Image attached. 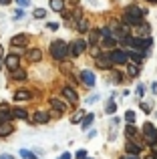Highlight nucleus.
<instances>
[{
  "label": "nucleus",
  "mask_w": 157,
  "mask_h": 159,
  "mask_svg": "<svg viewBox=\"0 0 157 159\" xmlns=\"http://www.w3.org/2000/svg\"><path fill=\"white\" fill-rule=\"evenodd\" d=\"M141 18H143V10H141V8H137V6L125 8L123 22H127V24H137V22H141Z\"/></svg>",
  "instance_id": "obj_1"
},
{
  "label": "nucleus",
  "mask_w": 157,
  "mask_h": 159,
  "mask_svg": "<svg viewBox=\"0 0 157 159\" xmlns=\"http://www.w3.org/2000/svg\"><path fill=\"white\" fill-rule=\"evenodd\" d=\"M51 54L56 58V61H65V57L69 54L67 43H63V40H55V43L51 44Z\"/></svg>",
  "instance_id": "obj_2"
},
{
  "label": "nucleus",
  "mask_w": 157,
  "mask_h": 159,
  "mask_svg": "<svg viewBox=\"0 0 157 159\" xmlns=\"http://www.w3.org/2000/svg\"><path fill=\"white\" fill-rule=\"evenodd\" d=\"M143 135H145V141L151 145V143L157 139V129H155L151 123H145V125H143Z\"/></svg>",
  "instance_id": "obj_3"
},
{
  "label": "nucleus",
  "mask_w": 157,
  "mask_h": 159,
  "mask_svg": "<svg viewBox=\"0 0 157 159\" xmlns=\"http://www.w3.org/2000/svg\"><path fill=\"white\" fill-rule=\"evenodd\" d=\"M109 58H111V62H115V65H127V52H123V51H113L109 54Z\"/></svg>",
  "instance_id": "obj_4"
},
{
  "label": "nucleus",
  "mask_w": 157,
  "mask_h": 159,
  "mask_svg": "<svg viewBox=\"0 0 157 159\" xmlns=\"http://www.w3.org/2000/svg\"><path fill=\"white\" fill-rule=\"evenodd\" d=\"M85 48H87V43H85V40H75V43L69 47V52H71L73 57H78V54L85 51Z\"/></svg>",
  "instance_id": "obj_5"
},
{
  "label": "nucleus",
  "mask_w": 157,
  "mask_h": 159,
  "mask_svg": "<svg viewBox=\"0 0 157 159\" xmlns=\"http://www.w3.org/2000/svg\"><path fill=\"white\" fill-rule=\"evenodd\" d=\"M2 62H4V65H6L10 70H16V69H18V62H20V58H18V54H8V57L4 58Z\"/></svg>",
  "instance_id": "obj_6"
},
{
  "label": "nucleus",
  "mask_w": 157,
  "mask_h": 159,
  "mask_svg": "<svg viewBox=\"0 0 157 159\" xmlns=\"http://www.w3.org/2000/svg\"><path fill=\"white\" fill-rule=\"evenodd\" d=\"M97 66H99V69H111L113 62H111L109 54H99V57H97Z\"/></svg>",
  "instance_id": "obj_7"
},
{
  "label": "nucleus",
  "mask_w": 157,
  "mask_h": 159,
  "mask_svg": "<svg viewBox=\"0 0 157 159\" xmlns=\"http://www.w3.org/2000/svg\"><path fill=\"white\" fill-rule=\"evenodd\" d=\"M10 44L12 47H26L28 44V36L26 34H16V36H12Z\"/></svg>",
  "instance_id": "obj_8"
},
{
  "label": "nucleus",
  "mask_w": 157,
  "mask_h": 159,
  "mask_svg": "<svg viewBox=\"0 0 157 159\" xmlns=\"http://www.w3.org/2000/svg\"><path fill=\"white\" fill-rule=\"evenodd\" d=\"M81 79H83V83H85L87 87H95V75L91 73V70H83Z\"/></svg>",
  "instance_id": "obj_9"
},
{
  "label": "nucleus",
  "mask_w": 157,
  "mask_h": 159,
  "mask_svg": "<svg viewBox=\"0 0 157 159\" xmlns=\"http://www.w3.org/2000/svg\"><path fill=\"white\" fill-rule=\"evenodd\" d=\"M12 121V111L8 107H0V123H10Z\"/></svg>",
  "instance_id": "obj_10"
},
{
  "label": "nucleus",
  "mask_w": 157,
  "mask_h": 159,
  "mask_svg": "<svg viewBox=\"0 0 157 159\" xmlns=\"http://www.w3.org/2000/svg\"><path fill=\"white\" fill-rule=\"evenodd\" d=\"M63 95H65V97H67L71 103H77V101H78L77 91H75V89H71V87H65V89H63Z\"/></svg>",
  "instance_id": "obj_11"
},
{
  "label": "nucleus",
  "mask_w": 157,
  "mask_h": 159,
  "mask_svg": "<svg viewBox=\"0 0 157 159\" xmlns=\"http://www.w3.org/2000/svg\"><path fill=\"white\" fill-rule=\"evenodd\" d=\"M48 119H51V117H48L47 111H36L34 117H32V121H34V123H47Z\"/></svg>",
  "instance_id": "obj_12"
},
{
  "label": "nucleus",
  "mask_w": 157,
  "mask_h": 159,
  "mask_svg": "<svg viewBox=\"0 0 157 159\" xmlns=\"http://www.w3.org/2000/svg\"><path fill=\"white\" fill-rule=\"evenodd\" d=\"M125 149H127V153H131L133 157H137L139 153H141V145H135L133 141H129V143L125 145Z\"/></svg>",
  "instance_id": "obj_13"
},
{
  "label": "nucleus",
  "mask_w": 157,
  "mask_h": 159,
  "mask_svg": "<svg viewBox=\"0 0 157 159\" xmlns=\"http://www.w3.org/2000/svg\"><path fill=\"white\" fill-rule=\"evenodd\" d=\"M26 57H28V61H32V62H38L40 58H43V52H40L38 48H30V51L26 52Z\"/></svg>",
  "instance_id": "obj_14"
},
{
  "label": "nucleus",
  "mask_w": 157,
  "mask_h": 159,
  "mask_svg": "<svg viewBox=\"0 0 157 159\" xmlns=\"http://www.w3.org/2000/svg\"><path fill=\"white\" fill-rule=\"evenodd\" d=\"M12 131H14V127L10 123H0V137H8Z\"/></svg>",
  "instance_id": "obj_15"
},
{
  "label": "nucleus",
  "mask_w": 157,
  "mask_h": 159,
  "mask_svg": "<svg viewBox=\"0 0 157 159\" xmlns=\"http://www.w3.org/2000/svg\"><path fill=\"white\" fill-rule=\"evenodd\" d=\"M51 107H52V109H56L59 113L67 111V105H65L63 101H59V99H51Z\"/></svg>",
  "instance_id": "obj_16"
},
{
  "label": "nucleus",
  "mask_w": 157,
  "mask_h": 159,
  "mask_svg": "<svg viewBox=\"0 0 157 159\" xmlns=\"http://www.w3.org/2000/svg\"><path fill=\"white\" fill-rule=\"evenodd\" d=\"M32 95L28 93V91H16L14 93V101H28Z\"/></svg>",
  "instance_id": "obj_17"
},
{
  "label": "nucleus",
  "mask_w": 157,
  "mask_h": 159,
  "mask_svg": "<svg viewBox=\"0 0 157 159\" xmlns=\"http://www.w3.org/2000/svg\"><path fill=\"white\" fill-rule=\"evenodd\" d=\"M99 30H89V47H97V40H99Z\"/></svg>",
  "instance_id": "obj_18"
},
{
  "label": "nucleus",
  "mask_w": 157,
  "mask_h": 159,
  "mask_svg": "<svg viewBox=\"0 0 157 159\" xmlns=\"http://www.w3.org/2000/svg\"><path fill=\"white\" fill-rule=\"evenodd\" d=\"M125 135H127V139H129V141H133L135 137H137V129H135L133 125H127V127H125Z\"/></svg>",
  "instance_id": "obj_19"
},
{
  "label": "nucleus",
  "mask_w": 157,
  "mask_h": 159,
  "mask_svg": "<svg viewBox=\"0 0 157 159\" xmlns=\"http://www.w3.org/2000/svg\"><path fill=\"white\" fill-rule=\"evenodd\" d=\"M51 8L56 12H61L65 8V0H51Z\"/></svg>",
  "instance_id": "obj_20"
},
{
  "label": "nucleus",
  "mask_w": 157,
  "mask_h": 159,
  "mask_svg": "<svg viewBox=\"0 0 157 159\" xmlns=\"http://www.w3.org/2000/svg\"><path fill=\"white\" fill-rule=\"evenodd\" d=\"M12 79H16V81H24V79H26V73H24L22 69H16V70H12Z\"/></svg>",
  "instance_id": "obj_21"
},
{
  "label": "nucleus",
  "mask_w": 157,
  "mask_h": 159,
  "mask_svg": "<svg viewBox=\"0 0 157 159\" xmlns=\"http://www.w3.org/2000/svg\"><path fill=\"white\" fill-rule=\"evenodd\" d=\"M12 117H18V119H28L26 111L24 109H12Z\"/></svg>",
  "instance_id": "obj_22"
},
{
  "label": "nucleus",
  "mask_w": 157,
  "mask_h": 159,
  "mask_svg": "<svg viewBox=\"0 0 157 159\" xmlns=\"http://www.w3.org/2000/svg\"><path fill=\"white\" fill-rule=\"evenodd\" d=\"M77 26H78V30H81V32H89V20H87V18H81Z\"/></svg>",
  "instance_id": "obj_23"
},
{
  "label": "nucleus",
  "mask_w": 157,
  "mask_h": 159,
  "mask_svg": "<svg viewBox=\"0 0 157 159\" xmlns=\"http://www.w3.org/2000/svg\"><path fill=\"white\" fill-rule=\"evenodd\" d=\"M127 58H131L133 62H141L143 54H141V52H129V54H127Z\"/></svg>",
  "instance_id": "obj_24"
},
{
  "label": "nucleus",
  "mask_w": 157,
  "mask_h": 159,
  "mask_svg": "<svg viewBox=\"0 0 157 159\" xmlns=\"http://www.w3.org/2000/svg\"><path fill=\"white\" fill-rule=\"evenodd\" d=\"M111 47H115V39H113V36L103 39V48H111Z\"/></svg>",
  "instance_id": "obj_25"
},
{
  "label": "nucleus",
  "mask_w": 157,
  "mask_h": 159,
  "mask_svg": "<svg viewBox=\"0 0 157 159\" xmlns=\"http://www.w3.org/2000/svg\"><path fill=\"white\" fill-rule=\"evenodd\" d=\"M139 75V66L137 65H129V77H137Z\"/></svg>",
  "instance_id": "obj_26"
},
{
  "label": "nucleus",
  "mask_w": 157,
  "mask_h": 159,
  "mask_svg": "<svg viewBox=\"0 0 157 159\" xmlns=\"http://www.w3.org/2000/svg\"><path fill=\"white\" fill-rule=\"evenodd\" d=\"M125 121H127L129 125H133V121H135V113H133V111H127V113H125Z\"/></svg>",
  "instance_id": "obj_27"
},
{
  "label": "nucleus",
  "mask_w": 157,
  "mask_h": 159,
  "mask_svg": "<svg viewBox=\"0 0 157 159\" xmlns=\"http://www.w3.org/2000/svg\"><path fill=\"white\" fill-rule=\"evenodd\" d=\"M20 157H24V159H36V155H34V153L26 151V149H22V151H20Z\"/></svg>",
  "instance_id": "obj_28"
},
{
  "label": "nucleus",
  "mask_w": 157,
  "mask_h": 159,
  "mask_svg": "<svg viewBox=\"0 0 157 159\" xmlns=\"http://www.w3.org/2000/svg\"><path fill=\"white\" fill-rule=\"evenodd\" d=\"M44 16H47V10H44V8H36L34 10V18H44Z\"/></svg>",
  "instance_id": "obj_29"
},
{
  "label": "nucleus",
  "mask_w": 157,
  "mask_h": 159,
  "mask_svg": "<svg viewBox=\"0 0 157 159\" xmlns=\"http://www.w3.org/2000/svg\"><path fill=\"white\" fill-rule=\"evenodd\" d=\"M93 119H95V117H93V115H87V117H85V119H83V129H87V127H89V125H91V123H93Z\"/></svg>",
  "instance_id": "obj_30"
},
{
  "label": "nucleus",
  "mask_w": 157,
  "mask_h": 159,
  "mask_svg": "<svg viewBox=\"0 0 157 159\" xmlns=\"http://www.w3.org/2000/svg\"><path fill=\"white\" fill-rule=\"evenodd\" d=\"M115 111H117V107H115V103H113V101H111V103H109V105H107V111H105V113H109V115H113V113H115Z\"/></svg>",
  "instance_id": "obj_31"
},
{
  "label": "nucleus",
  "mask_w": 157,
  "mask_h": 159,
  "mask_svg": "<svg viewBox=\"0 0 157 159\" xmlns=\"http://www.w3.org/2000/svg\"><path fill=\"white\" fill-rule=\"evenodd\" d=\"M83 119V111H77L75 115H73V123H77V121H81Z\"/></svg>",
  "instance_id": "obj_32"
},
{
  "label": "nucleus",
  "mask_w": 157,
  "mask_h": 159,
  "mask_svg": "<svg viewBox=\"0 0 157 159\" xmlns=\"http://www.w3.org/2000/svg\"><path fill=\"white\" fill-rule=\"evenodd\" d=\"M143 93H145V89H143V85H137V95H139V97H143Z\"/></svg>",
  "instance_id": "obj_33"
},
{
  "label": "nucleus",
  "mask_w": 157,
  "mask_h": 159,
  "mask_svg": "<svg viewBox=\"0 0 157 159\" xmlns=\"http://www.w3.org/2000/svg\"><path fill=\"white\" fill-rule=\"evenodd\" d=\"M99 52H101V51H99L97 47H91V54H93V57H99Z\"/></svg>",
  "instance_id": "obj_34"
},
{
  "label": "nucleus",
  "mask_w": 157,
  "mask_h": 159,
  "mask_svg": "<svg viewBox=\"0 0 157 159\" xmlns=\"http://www.w3.org/2000/svg\"><path fill=\"white\" fill-rule=\"evenodd\" d=\"M141 109H143V111H145V113H151V107L147 105V103H141Z\"/></svg>",
  "instance_id": "obj_35"
},
{
  "label": "nucleus",
  "mask_w": 157,
  "mask_h": 159,
  "mask_svg": "<svg viewBox=\"0 0 157 159\" xmlns=\"http://www.w3.org/2000/svg\"><path fill=\"white\" fill-rule=\"evenodd\" d=\"M22 14H24L22 10H16V12H14V18H16V20H20V18H22Z\"/></svg>",
  "instance_id": "obj_36"
},
{
  "label": "nucleus",
  "mask_w": 157,
  "mask_h": 159,
  "mask_svg": "<svg viewBox=\"0 0 157 159\" xmlns=\"http://www.w3.org/2000/svg\"><path fill=\"white\" fill-rule=\"evenodd\" d=\"M48 28H51V30H56V28H59V24H56V22H48Z\"/></svg>",
  "instance_id": "obj_37"
},
{
  "label": "nucleus",
  "mask_w": 157,
  "mask_h": 159,
  "mask_svg": "<svg viewBox=\"0 0 157 159\" xmlns=\"http://www.w3.org/2000/svg\"><path fill=\"white\" fill-rule=\"evenodd\" d=\"M77 157H78V159H85L87 153H85V151H77Z\"/></svg>",
  "instance_id": "obj_38"
},
{
  "label": "nucleus",
  "mask_w": 157,
  "mask_h": 159,
  "mask_svg": "<svg viewBox=\"0 0 157 159\" xmlns=\"http://www.w3.org/2000/svg\"><path fill=\"white\" fill-rule=\"evenodd\" d=\"M18 4H20V6H28V4H30V0H18Z\"/></svg>",
  "instance_id": "obj_39"
},
{
  "label": "nucleus",
  "mask_w": 157,
  "mask_h": 159,
  "mask_svg": "<svg viewBox=\"0 0 157 159\" xmlns=\"http://www.w3.org/2000/svg\"><path fill=\"white\" fill-rule=\"evenodd\" d=\"M151 149H153V151L157 153V141H153V143H151Z\"/></svg>",
  "instance_id": "obj_40"
},
{
  "label": "nucleus",
  "mask_w": 157,
  "mask_h": 159,
  "mask_svg": "<svg viewBox=\"0 0 157 159\" xmlns=\"http://www.w3.org/2000/svg\"><path fill=\"white\" fill-rule=\"evenodd\" d=\"M59 159H71V155H69V153H63V155H61Z\"/></svg>",
  "instance_id": "obj_41"
},
{
  "label": "nucleus",
  "mask_w": 157,
  "mask_h": 159,
  "mask_svg": "<svg viewBox=\"0 0 157 159\" xmlns=\"http://www.w3.org/2000/svg\"><path fill=\"white\" fill-rule=\"evenodd\" d=\"M2 57H4V52H2V47H0V65H2Z\"/></svg>",
  "instance_id": "obj_42"
},
{
  "label": "nucleus",
  "mask_w": 157,
  "mask_h": 159,
  "mask_svg": "<svg viewBox=\"0 0 157 159\" xmlns=\"http://www.w3.org/2000/svg\"><path fill=\"white\" fill-rule=\"evenodd\" d=\"M0 159H12L10 155H6V153H4V155H0Z\"/></svg>",
  "instance_id": "obj_43"
},
{
  "label": "nucleus",
  "mask_w": 157,
  "mask_h": 159,
  "mask_svg": "<svg viewBox=\"0 0 157 159\" xmlns=\"http://www.w3.org/2000/svg\"><path fill=\"white\" fill-rule=\"evenodd\" d=\"M0 4H10V0H0Z\"/></svg>",
  "instance_id": "obj_44"
},
{
  "label": "nucleus",
  "mask_w": 157,
  "mask_h": 159,
  "mask_svg": "<svg viewBox=\"0 0 157 159\" xmlns=\"http://www.w3.org/2000/svg\"><path fill=\"white\" fill-rule=\"evenodd\" d=\"M123 159H137V157H133V155H127V157H123Z\"/></svg>",
  "instance_id": "obj_45"
},
{
  "label": "nucleus",
  "mask_w": 157,
  "mask_h": 159,
  "mask_svg": "<svg viewBox=\"0 0 157 159\" xmlns=\"http://www.w3.org/2000/svg\"><path fill=\"white\" fill-rule=\"evenodd\" d=\"M147 159H155V157H153V155H149V157H147Z\"/></svg>",
  "instance_id": "obj_46"
},
{
  "label": "nucleus",
  "mask_w": 157,
  "mask_h": 159,
  "mask_svg": "<svg viewBox=\"0 0 157 159\" xmlns=\"http://www.w3.org/2000/svg\"><path fill=\"white\" fill-rule=\"evenodd\" d=\"M151 2H157V0H151Z\"/></svg>",
  "instance_id": "obj_47"
},
{
  "label": "nucleus",
  "mask_w": 157,
  "mask_h": 159,
  "mask_svg": "<svg viewBox=\"0 0 157 159\" xmlns=\"http://www.w3.org/2000/svg\"><path fill=\"white\" fill-rule=\"evenodd\" d=\"M85 159H91V157H85Z\"/></svg>",
  "instance_id": "obj_48"
},
{
  "label": "nucleus",
  "mask_w": 157,
  "mask_h": 159,
  "mask_svg": "<svg viewBox=\"0 0 157 159\" xmlns=\"http://www.w3.org/2000/svg\"><path fill=\"white\" fill-rule=\"evenodd\" d=\"M155 159H157V155H155Z\"/></svg>",
  "instance_id": "obj_49"
}]
</instances>
